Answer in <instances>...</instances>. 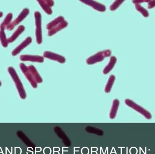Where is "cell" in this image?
Here are the masks:
<instances>
[{
    "label": "cell",
    "instance_id": "6da1fadb",
    "mask_svg": "<svg viewBox=\"0 0 155 154\" xmlns=\"http://www.w3.org/2000/svg\"><path fill=\"white\" fill-rule=\"evenodd\" d=\"M68 23L62 16H58L53 21L50 22L47 25L48 36L54 35L59 31L68 26Z\"/></svg>",
    "mask_w": 155,
    "mask_h": 154
},
{
    "label": "cell",
    "instance_id": "7a4b0ae2",
    "mask_svg": "<svg viewBox=\"0 0 155 154\" xmlns=\"http://www.w3.org/2000/svg\"><path fill=\"white\" fill-rule=\"evenodd\" d=\"M8 72L15 84L20 97L21 99H25L26 97V92L16 71L12 67H9L8 68Z\"/></svg>",
    "mask_w": 155,
    "mask_h": 154
},
{
    "label": "cell",
    "instance_id": "3957f363",
    "mask_svg": "<svg viewBox=\"0 0 155 154\" xmlns=\"http://www.w3.org/2000/svg\"><path fill=\"white\" fill-rule=\"evenodd\" d=\"M125 103L127 105L143 115L146 119H148V120L152 119V114L150 113L149 111H147L146 109L136 103L132 100H130L129 99H125Z\"/></svg>",
    "mask_w": 155,
    "mask_h": 154
},
{
    "label": "cell",
    "instance_id": "277c9868",
    "mask_svg": "<svg viewBox=\"0 0 155 154\" xmlns=\"http://www.w3.org/2000/svg\"><path fill=\"white\" fill-rule=\"evenodd\" d=\"M112 52L110 50H105L99 52L94 55L91 56L87 60V64H94L104 61L106 57L111 55Z\"/></svg>",
    "mask_w": 155,
    "mask_h": 154
},
{
    "label": "cell",
    "instance_id": "5b68a950",
    "mask_svg": "<svg viewBox=\"0 0 155 154\" xmlns=\"http://www.w3.org/2000/svg\"><path fill=\"white\" fill-rule=\"evenodd\" d=\"M35 36H36V42L39 44H41L42 42V36L41 29V15L40 12L35 11Z\"/></svg>",
    "mask_w": 155,
    "mask_h": 154
},
{
    "label": "cell",
    "instance_id": "8992f818",
    "mask_svg": "<svg viewBox=\"0 0 155 154\" xmlns=\"http://www.w3.org/2000/svg\"><path fill=\"white\" fill-rule=\"evenodd\" d=\"M29 12L30 11L28 8L24 9L18 15V17L14 21L11 22L9 25H7L6 27L7 30L8 31H12L15 26L19 24L22 21H23L26 18V16L29 14Z\"/></svg>",
    "mask_w": 155,
    "mask_h": 154
},
{
    "label": "cell",
    "instance_id": "52a82bcc",
    "mask_svg": "<svg viewBox=\"0 0 155 154\" xmlns=\"http://www.w3.org/2000/svg\"><path fill=\"white\" fill-rule=\"evenodd\" d=\"M20 69L31 84L33 88H36L37 87V83L31 73L28 69V66H26L24 63H21L20 64Z\"/></svg>",
    "mask_w": 155,
    "mask_h": 154
},
{
    "label": "cell",
    "instance_id": "ba28073f",
    "mask_svg": "<svg viewBox=\"0 0 155 154\" xmlns=\"http://www.w3.org/2000/svg\"><path fill=\"white\" fill-rule=\"evenodd\" d=\"M32 38L31 37H28L26 38L25 41H24L19 46L15 48L12 52V55L13 56H16L17 54L20 53L21 51L25 48H26L32 42Z\"/></svg>",
    "mask_w": 155,
    "mask_h": 154
},
{
    "label": "cell",
    "instance_id": "9c48e42d",
    "mask_svg": "<svg viewBox=\"0 0 155 154\" xmlns=\"http://www.w3.org/2000/svg\"><path fill=\"white\" fill-rule=\"evenodd\" d=\"M44 56L45 58L50 60H53V61H57L58 62L61 63H64L65 62V58L61 55L56 54L54 53L51 52L50 51H45L44 53Z\"/></svg>",
    "mask_w": 155,
    "mask_h": 154
},
{
    "label": "cell",
    "instance_id": "30bf717a",
    "mask_svg": "<svg viewBox=\"0 0 155 154\" xmlns=\"http://www.w3.org/2000/svg\"><path fill=\"white\" fill-rule=\"evenodd\" d=\"M38 3L44 11L49 15L52 14V7L54 5V2L53 1H38Z\"/></svg>",
    "mask_w": 155,
    "mask_h": 154
},
{
    "label": "cell",
    "instance_id": "8fae6325",
    "mask_svg": "<svg viewBox=\"0 0 155 154\" xmlns=\"http://www.w3.org/2000/svg\"><path fill=\"white\" fill-rule=\"evenodd\" d=\"M20 60L23 61H31L35 62L42 63L44 58L38 55H22L20 56Z\"/></svg>",
    "mask_w": 155,
    "mask_h": 154
},
{
    "label": "cell",
    "instance_id": "7c38bea8",
    "mask_svg": "<svg viewBox=\"0 0 155 154\" xmlns=\"http://www.w3.org/2000/svg\"><path fill=\"white\" fill-rule=\"evenodd\" d=\"M81 2L93 7L95 10L99 11L104 12L106 11V7L104 5L94 1H81Z\"/></svg>",
    "mask_w": 155,
    "mask_h": 154
},
{
    "label": "cell",
    "instance_id": "4fadbf2b",
    "mask_svg": "<svg viewBox=\"0 0 155 154\" xmlns=\"http://www.w3.org/2000/svg\"><path fill=\"white\" fill-rule=\"evenodd\" d=\"M6 26L3 24L1 23L0 25V40H1V43L3 47L6 48L8 46V40L6 38V35H5V30Z\"/></svg>",
    "mask_w": 155,
    "mask_h": 154
},
{
    "label": "cell",
    "instance_id": "5bb4252c",
    "mask_svg": "<svg viewBox=\"0 0 155 154\" xmlns=\"http://www.w3.org/2000/svg\"><path fill=\"white\" fill-rule=\"evenodd\" d=\"M25 30V27L24 25H21L19 26V27L17 28V30L13 34L12 36H11L10 38L7 39L8 43L13 42L20 36V34L23 32Z\"/></svg>",
    "mask_w": 155,
    "mask_h": 154
},
{
    "label": "cell",
    "instance_id": "9a60e30c",
    "mask_svg": "<svg viewBox=\"0 0 155 154\" xmlns=\"http://www.w3.org/2000/svg\"><path fill=\"white\" fill-rule=\"evenodd\" d=\"M119 101L117 99H115L113 101L112 108L110 111L109 117L110 119H114L115 118L119 106Z\"/></svg>",
    "mask_w": 155,
    "mask_h": 154
},
{
    "label": "cell",
    "instance_id": "2e32d148",
    "mask_svg": "<svg viewBox=\"0 0 155 154\" xmlns=\"http://www.w3.org/2000/svg\"><path fill=\"white\" fill-rule=\"evenodd\" d=\"M28 69L30 70L31 72V73L34 78L35 81H36V83L37 84L42 83V78H41L39 74L38 73V71H37L36 69H35V67L33 65H30V66H28Z\"/></svg>",
    "mask_w": 155,
    "mask_h": 154
},
{
    "label": "cell",
    "instance_id": "e0dca14e",
    "mask_svg": "<svg viewBox=\"0 0 155 154\" xmlns=\"http://www.w3.org/2000/svg\"><path fill=\"white\" fill-rule=\"evenodd\" d=\"M116 62L117 58L115 56L111 57L109 63L106 66L105 68L103 70V73L104 74H107L109 73L113 70Z\"/></svg>",
    "mask_w": 155,
    "mask_h": 154
},
{
    "label": "cell",
    "instance_id": "ac0fdd59",
    "mask_svg": "<svg viewBox=\"0 0 155 154\" xmlns=\"http://www.w3.org/2000/svg\"><path fill=\"white\" fill-rule=\"evenodd\" d=\"M115 76L114 75H111L109 77L107 84L105 87V92L106 93H110L111 91L112 87H113V84L114 83L115 80Z\"/></svg>",
    "mask_w": 155,
    "mask_h": 154
},
{
    "label": "cell",
    "instance_id": "d6986e66",
    "mask_svg": "<svg viewBox=\"0 0 155 154\" xmlns=\"http://www.w3.org/2000/svg\"><path fill=\"white\" fill-rule=\"evenodd\" d=\"M135 7L136 10L141 13L144 17H147L149 16V14L148 11L141 6L140 4H135Z\"/></svg>",
    "mask_w": 155,
    "mask_h": 154
},
{
    "label": "cell",
    "instance_id": "ffe728a7",
    "mask_svg": "<svg viewBox=\"0 0 155 154\" xmlns=\"http://www.w3.org/2000/svg\"><path fill=\"white\" fill-rule=\"evenodd\" d=\"M13 15L12 13H9V14H7L4 20L3 21L2 23L6 27H7V25L10 24V23L11 22L12 19Z\"/></svg>",
    "mask_w": 155,
    "mask_h": 154
},
{
    "label": "cell",
    "instance_id": "44dd1931",
    "mask_svg": "<svg viewBox=\"0 0 155 154\" xmlns=\"http://www.w3.org/2000/svg\"><path fill=\"white\" fill-rule=\"evenodd\" d=\"M124 1H116L111 5L110 7V10L111 11H115L116 10L123 2Z\"/></svg>",
    "mask_w": 155,
    "mask_h": 154
},
{
    "label": "cell",
    "instance_id": "7402d4cb",
    "mask_svg": "<svg viewBox=\"0 0 155 154\" xmlns=\"http://www.w3.org/2000/svg\"><path fill=\"white\" fill-rule=\"evenodd\" d=\"M147 3H148V7L149 9H152L155 7V1H150L147 0Z\"/></svg>",
    "mask_w": 155,
    "mask_h": 154
},
{
    "label": "cell",
    "instance_id": "603a6c76",
    "mask_svg": "<svg viewBox=\"0 0 155 154\" xmlns=\"http://www.w3.org/2000/svg\"><path fill=\"white\" fill-rule=\"evenodd\" d=\"M133 3L135 4H140L141 3L147 2V0H138V1H133Z\"/></svg>",
    "mask_w": 155,
    "mask_h": 154
},
{
    "label": "cell",
    "instance_id": "cb8c5ba5",
    "mask_svg": "<svg viewBox=\"0 0 155 154\" xmlns=\"http://www.w3.org/2000/svg\"><path fill=\"white\" fill-rule=\"evenodd\" d=\"M3 15V12H0V18L2 17Z\"/></svg>",
    "mask_w": 155,
    "mask_h": 154
},
{
    "label": "cell",
    "instance_id": "d4e9b609",
    "mask_svg": "<svg viewBox=\"0 0 155 154\" xmlns=\"http://www.w3.org/2000/svg\"><path fill=\"white\" fill-rule=\"evenodd\" d=\"M2 86V83H1V81H0V87Z\"/></svg>",
    "mask_w": 155,
    "mask_h": 154
}]
</instances>
